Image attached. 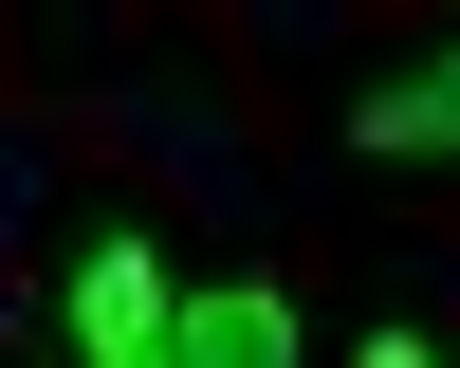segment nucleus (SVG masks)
Segmentation results:
<instances>
[{
	"label": "nucleus",
	"mask_w": 460,
	"mask_h": 368,
	"mask_svg": "<svg viewBox=\"0 0 460 368\" xmlns=\"http://www.w3.org/2000/svg\"><path fill=\"white\" fill-rule=\"evenodd\" d=\"M74 350L93 368H184V276L147 240H93L74 258Z\"/></svg>",
	"instance_id": "nucleus-1"
},
{
	"label": "nucleus",
	"mask_w": 460,
	"mask_h": 368,
	"mask_svg": "<svg viewBox=\"0 0 460 368\" xmlns=\"http://www.w3.org/2000/svg\"><path fill=\"white\" fill-rule=\"evenodd\" d=\"M350 147L442 166V147H460V37H442V56H405V74H368V92H350Z\"/></svg>",
	"instance_id": "nucleus-2"
},
{
	"label": "nucleus",
	"mask_w": 460,
	"mask_h": 368,
	"mask_svg": "<svg viewBox=\"0 0 460 368\" xmlns=\"http://www.w3.org/2000/svg\"><path fill=\"white\" fill-rule=\"evenodd\" d=\"M184 368H295V294L277 276H203L184 294Z\"/></svg>",
	"instance_id": "nucleus-3"
},
{
	"label": "nucleus",
	"mask_w": 460,
	"mask_h": 368,
	"mask_svg": "<svg viewBox=\"0 0 460 368\" xmlns=\"http://www.w3.org/2000/svg\"><path fill=\"white\" fill-rule=\"evenodd\" d=\"M350 368H442V350H405V331H368V350H350Z\"/></svg>",
	"instance_id": "nucleus-4"
}]
</instances>
